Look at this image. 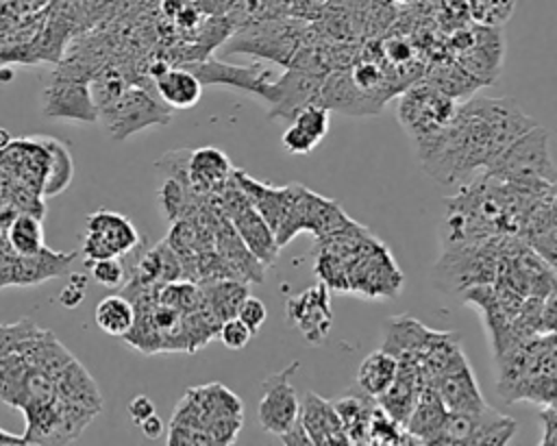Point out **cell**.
Wrapping results in <instances>:
<instances>
[{
  "mask_svg": "<svg viewBox=\"0 0 557 446\" xmlns=\"http://www.w3.org/2000/svg\"><path fill=\"white\" fill-rule=\"evenodd\" d=\"M496 392L505 402L529 400L555 405L557 398V339L540 333L494 355Z\"/></svg>",
  "mask_w": 557,
  "mask_h": 446,
  "instance_id": "obj_1",
  "label": "cell"
},
{
  "mask_svg": "<svg viewBox=\"0 0 557 446\" xmlns=\"http://www.w3.org/2000/svg\"><path fill=\"white\" fill-rule=\"evenodd\" d=\"M455 120L461 128L470 163L485 170L516 137L535 126V122L511 98H470L457 104Z\"/></svg>",
  "mask_w": 557,
  "mask_h": 446,
  "instance_id": "obj_2",
  "label": "cell"
},
{
  "mask_svg": "<svg viewBox=\"0 0 557 446\" xmlns=\"http://www.w3.org/2000/svg\"><path fill=\"white\" fill-rule=\"evenodd\" d=\"M170 422L205 429L211 444H233L244 422V405L220 383L189 387Z\"/></svg>",
  "mask_w": 557,
  "mask_h": 446,
  "instance_id": "obj_3",
  "label": "cell"
},
{
  "mask_svg": "<svg viewBox=\"0 0 557 446\" xmlns=\"http://www.w3.org/2000/svg\"><path fill=\"white\" fill-rule=\"evenodd\" d=\"M485 174L513 185H555V163L548 148V131L535 124L516 137L485 168Z\"/></svg>",
  "mask_w": 557,
  "mask_h": 446,
  "instance_id": "obj_4",
  "label": "cell"
},
{
  "mask_svg": "<svg viewBox=\"0 0 557 446\" xmlns=\"http://www.w3.org/2000/svg\"><path fill=\"white\" fill-rule=\"evenodd\" d=\"M496 278V248L494 237L466 241L444 248L433 268V283L437 289L461 294L468 287L494 283Z\"/></svg>",
  "mask_w": 557,
  "mask_h": 446,
  "instance_id": "obj_5",
  "label": "cell"
},
{
  "mask_svg": "<svg viewBox=\"0 0 557 446\" xmlns=\"http://www.w3.org/2000/svg\"><path fill=\"white\" fill-rule=\"evenodd\" d=\"M516 420L485 407L476 413L446 411L440 429L429 439L437 446H503L516 433Z\"/></svg>",
  "mask_w": 557,
  "mask_h": 446,
  "instance_id": "obj_6",
  "label": "cell"
},
{
  "mask_svg": "<svg viewBox=\"0 0 557 446\" xmlns=\"http://www.w3.org/2000/svg\"><path fill=\"white\" fill-rule=\"evenodd\" d=\"M98 120H102L113 139L122 141L148 126L168 124L172 120V109L163 104L150 87L133 83L126 85L111 104L98 111Z\"/></svg>",
  "mask_w": 557,
  "mask_h": 446,
  "instance_id": "obj_7",
  "label": "cell"
},
{
  "mask_svg": "<svg viewBox=\"0 0 557 446\" xmlns=\"http://www.w3.org/2000/svg\"><path fill=\"white\" fill-rule=\"evenodd\" d=\"M220 209L237 231L244 246L255 255V259L270 268L278 259V244L274 237V231L265 224V220L255 211V207L248 202L239 185L235 183L233 174L226 181V185L215 194Z\"/></svg>",
  "mask_w": 557,
  "mask_h": 446,
  "instance_id": "obj_8",
  "label": "cell"
},
{
  "mask_svg": "<svg viewBox=\"0 0 557 446\" xmlns=\"http://www.w3.org/2000/svg\"><path fill=\"white\" fill-rule=\"evenodd\" d=\"M455 100L440 91L424 78H418L400 91L398 100V122L407 135L416 141L440 126H444L455 115Z\"/></svg>",
  "mask_w": 557,
  "mask_h": 446,
  "instance_id": "obj_9",
  "label": "cell"
},
{
  "mask_svg": "<svg viewBox=\"0 0 557 446\" xmlns=\"http://www.w3.org/2000/svg\"><path fill=\"white\" fill-rule=\"evenodd\" d=\"M76 252H57L44 246L39 252H15L4 235L0 237V292L4 287H33L50 278L70 274Z\"/></svg>",
  "mask_w": 557,
  "mask_h": 446,
  "instance_id": "obj_10",
  "label": "cell"
},
{
  "mask_svg": "<svg viewBox=\"0 0 557 446\" xmlns=\"http://www.w3.org/2000/svg\"><path fill=\"white\" fill-rule=\"evenodd\" d=\"M348 292L361 296H396L403 285V272L394 263L385 244L374 235L370 241L348 261Z\"/></svg>",
  "mask_w": 557,
  "mask_h": 446,
  "instance_id": "obj_11",
  "label": "cell"
},
{
  "mask_svg": "<svg viewBox=\"0 0 557 446\" xmlns=\"http://www.w3.org/2000/svg\"><path fill=\"white\" fill-rule=\"evenodd\" d=\"M139 246V233L133 222L115 211L98 209L87 215L83 255L85 261L104 257H124Z\"/></svg>",
  "mask_w": 557,
  "mask_h": 446,
  "instance_id": "obj_12",
  "label": "cell"
},
{
  "mask_svg": "<svg viewBox=\"0 0 557 446\" xmlns=\"http://www.w3.org/2000/svg\"><path fill=\"white\" fill-rule=\"evenodd\" d=\"M300 368V361H292L287 368L272 372L261 381V398L257 407V418L263 431L281 435L296 418L300 400L289 379Z\"/></svg>",
  "mask_w": 557,
  "mask_h": 446,
  "instance_id": "obj_13",
  "label": "cell"
},
{
  "mask_svg": "<svg viewBox=\"0 0 557 446\" xmlns=\"http://www.w3.org/2000/svg\"><path fill=\"white\" fill-rule=\"evenodd\" d=\"M324 74L287 65L285 74L268 85L265 102L270 104L268 117L289 122L302 107L318 102Z\"/></svg>",
  "mask_w": 557,
  "mask_h": 446,
  "instance_id": "obj_14",
  "label": "cell"
},
{
  "mask_svg": "<svg viewBox=\"0 0 557 446\" xmlns=\"http://www.w3.org/2000/svg\"><path fill=\"white\" fill-rule=\"evenodd\" d=\"M302 41V28H294L287 24H259L233 37L228 46H224V52H250L287 67Z\"/></svg>",
  "mask_w": 557,
  "mask_h": 446,
  "instance_id": "obj_15",
  "label": "cell"
},
{
  "mask_svg": "<svg viewBox=\"0 0 557 446\" xmlns=\"http://www.w3.org/2000/svg\"><path fill=\"white\" fill-rule=\"evenodd\" d=\"M285 315L289 326L298 329L309 346L324 344L333 324L329 287L320 281L305 292L289 296L285 302Z\"/></svg>",
  "mask_w": 557,
  "mask_h": 446,
  "instance_id": "obj_16",
  "label": "cell"
},
{
  "mask_svg": "<svg viewBox=\"0 0 557 446\" xmlns=\"http://www.w3.org/2000/svg\"><path fill=\"white\" fill-rule=\"evenodd\" d=\"M385 102L387 100H383L381 96L361 89L352 80L348 67H335L326 72L318 94V104L346 115H379Z\"/></svg>",
  "mask_w": 557,
  "mask_h": 446,
  "instance_id": "obj_17",
  "label": "cell"
},
{
  "mask_svg": "<svg viewBox=\"0 0 557 446\" xmlns=\"http://www.w3.org/2000/svg\"><path fill=\"white\" fill-rule=\"evenodd\" d=\"M503 57H505V39L500 28L476 24L470 30L468 46L455 54V63L463 72H468L476 83L492 85L498 78Z\"/></svg>",
  "mask_w": 557,
  "mask_h": 446,
  "instance_id": "obj_18",
  "label": "cell"
},
{
  "mask_svg": "<svg viewBox=\"0 0 557 446\" xmlns=\"http://www.w3.org/2000/svg\"><path fill=\"white\" fill-rule=\"evenodd\" d=\"M202 85H228L235 89H244L257 98H265L268 85L276 78L272 70L252 63V65H231L218 59H200L183 63Z\"/></svg>",
  "mask_w": 557,
  "mask_h": 446,
  "instance_id": "obj_19",
  "label": "cell"
},
{
  "mask_svg": "<svg viewBox=\"0 0 557 446\" xmlns=\"http://www.w3.org/2000/svg\"><path fill=\"white\" fill-rule=\"evenodd\" d=\"M41 111L52 120H74V122H96L98 109L91 100L89 85L85 78L54 76L44 89Z\"/></svg>",
  "mask_w": 557,
  "mask_h": 446,
  "instance_id": "obj_20",
  "label": "cell"
},
{
  "mask_svg": "<svg viewBox=\"0 0 557 446\" xmlns=\"http://www.w3.org/2000/svg\"><path fill=\"white\" fill-rule=\"evenodd\" d=\"M433 387L446 407V411H457V413H476L490 407L481 394V387L472 374V368L466 359H457L450 368H446L435 381Z\"/></svg>",
  "mask_w": 557,
  "mask_h": 446,
  "instance_id": "obj_21",
  "label": "cell"
},
{
  "mask_svg": "<svg viewBox=\"0 0 557 446\" xmlns=\"http://www.w3.org/2000/svg\"><path fill=\"white\" fill-rule=\"evenodd\" d=\"M148 78L152 80L157 98L172 111L194 107L202 96V83L183 65L168 61H150Z\"/></svg>",
  "mask_w": 557,
  "mask_h": 446,
  "instance_id": "obj_22",
  "label": "cell"
},
{
  "mask_svg": "<svg viewBox=\"0 0 557 446\" xmlns=\"http://www.w3.org/2000/svg\"><path fill=\"white\" fill-rule=\"evenodd\" d=\"M298 420L309 435L311 444L315 446H344L348 444L346 431L339 422V416L331 400L322 398L315 392H305L300 407H298Z\"/></svg>",
  "mask_w": 557,
  "mask_h": 446,
  "instance_id": "obj_23",
  "label": "cell"
},
{
  "mask_svg": "<svg viewBox=\"0 0 557 446\" xmlns=\"http://www.w3.org/2000/svg\"><path fill=\"white\" fill-rule=\"evenodd\" d=\"M233 178L239 185V189L244 191V196L248 198V202L255 207V211L265 220V224L272 231H276L281 220H283V213L287 209L294 183H287V185H281V187L278 185H268V183H261V181L252 178L250 174H246L237 168H233Z\"/></svg>",
  "mask_w": 557,
  "mask_h": 446,
  "instance_id": "obj_24",
  "label": "cell"
},
{
  "mask_svg": "<svg viewBox=\"0 0 557 446\" xmlns=\"http://www.w3.org/2000/svg\"><path fill=\"white\" fill-rule=\"evenodd\" d=\"M431 331L433 329L424 326L420 320H416L411 315H392L383 324L381 350L389 352L398 361H403V359L420 361L424 346L431 337Z\"/></svg>",
  "mask_w": 557,
  "mask_h": 446,
  "instance_id": "obj_25",
  "label": "cell"
},
{
  "mask_svg": "<svg viewBox=\"0 0 557 446\" xmlns=\"http://www.w3.org/2000/svg\"><path fill=\"white\" fill-rule=\"evenodd\" d=\"M287 126L281 137L285 152L289 154H307L311 152L329 133V109L313 102L302 107Z\"/></svg>",
  "mask_w": 557,
  "mask_h": 446,
  "instance_id": "obj_26",
  "label": "cell"
},
{
  "mask_svg": "<svg viewBox=\"0 0 557 446\" xmlns=\"http://www.w3.org/2000/svg\"><path fill=\"white\" fill-rule=\"evenodd\" d=\"M187 168H189V181L194 189L205 200L209 194H218L233 174L231 159L220 148H213V146L189 150Z\"/></svg>",
  "mask_w": 557,
  "mask_h": 446,
  "instance_id": "obj_27",
  "label": "cell"
},
{
  "mask_svg": "<svg viewBox=\"0 0 557 446\" xmlns=\"http://www.w3.org/2000/svg\"><path fill=\"white\" fill-rule=\"evenodd\" d=\"M333 407L346 431L348 444H368V422L372 409L376 407V398L368 396L363 389L355 385L346 389L339 398H335Z\"/></svg>",
  "mask_w": 557,
  "mask_h": 446,
  "instance_id": "obj_28",
  "label": "cell"
},
{
  "mask_svg": "<svg viewBox=\"0 0 557 446\" xmlns=\"http://www.w3.org/2000/svg\"><path fill=\"white\" fill-rule=\"evenodd\" d=\"M54 387L57 396L70 402H78L83 407H89L100 413L102 409V396L96 385V381L89 376V372L72 359L57 376H54Z\"/></svg>",
  "mask_w": 557,
  "mask_h": 446,
  "instance_id": "obj_29",
  "label": "cell"
},
{
  "mask_svg": "<svg viewBox=\"0 0 557 446\" xmlns=\"http://www.w3.org/2000/svg\"><path fill=\"white\" fill-rule=\"evenodd\" d=\"M444 416H446V407L442 405L435 387L424 385L418 394V400H416L411 413L405 420V431L411 437H416L418 444H429V439L440 429Z\"/></svg>",
  "mask_w": 557,
  "mask_h": 446,
  "instance_id": "obj_30",
  "label": "cell"
},
{
  "mask_svg": "<svg viewBox=\"0 0 557 446\" xmlns=\"http://www.w3.org/2000/svg\"><path fill=\"white\" fill-rule=\"evenodd\" d=\"M205 302L218 322H224L237 313L239 302L248 296V287L237 278H211L198 283Z\"/></svg>",
  "mask_w": 557,
  "mask_h": 446,
  "instance_id": "obj_31",
  "label": "cell"
},
{
  "mask_svg": "<svg viewBox=\"0 0 557 446\" xmlns=\"http://www.w3.org/2000/svg\"><path fill=\"white\" fill-rule=\"evenodd\" d=\"M396 372H398V359L379 348L361 361L357 370V387L363 389L368 396L379 398L392 385Z\"/></svg>",
  "mask_w": 557,
  "mask_h": 446,
  "instance_id": "obj_32",
  "label": "cell"
},
{
  "mask_svg": "<svg viewBox=\"0 0 557 446\" xmlns=\"http://www.w3.org/2000/svg\"><path fill=\"white\" fill-rule=\"evenodd\" d=\"M2 231H4V239L9 241V246L20 255L39 252L46 246L44 224H41V218L35 215V213L17 211L7 222V226Z\"/></svg>",
  "mask_w": 557,
  "mask_h": 446,
  "instance_id": "obj_33",
  "label": "cell"
},
{
  "mask_svg": "<svg viewBox=\"0 0 557 446\" xmlns=\"http://www.w3.org/2000/svg\"><path fill=\"white\" fill-rule=\"evenodd\" d=\"M41 141L48 148V172L44 178V187H41V196H57L61 194L72 176H74V163H72V154L65 148V144H61L59 139L52 137H41Z\"/></svg>",
  "mask_w": 557,
  "mask_h": 446,
  "instance_id": "obj_34",
  "label": "cell"
},
{
  "mask_svg": "<svg viewBox=\"0 0 557 446\" xmlns=\"http://www.w3.org/2000/svg\"><path fill=\"white\" fill-rule=\"evenodd\" d=\"M94 318H96V324H98L100 331H104L107 335L122 337L135 320V309H133V302L126 296L113 294V296L102 298L96 305Z\"/></svg>",
  "mask_w": 557,
  "mask_h": 446,
  "instance_id": "obj_35",
  "label": "cell"
},
{
  "mask_svg": "<svg viewBox=\"0 0 557 446\" xmlns=\"http://www.w3.org/2000/svg\"><path fill=\"white\" fill-rule=\"evenodd\" d=\"M424 80H429L431 85H435L440 91H444L446 96H450L453 100L459 96H468L472 94L476 87H481V83H476L468 72H463L457 63H442L437 61L435 65H431L429 70H424L422 74Z\"/></svg>",
  "mask_w": 557,
  "mask_h": 446,
  "instance_id": "obj_36",
  "label": "cell"
},
{
  "mask_svg": "<svg viewBox=\"0 0 557 446\" xmlns=\"http://www.w3.org/2000/svg\"><path fill=\"white\" fill-rule=\"evenodd\" d=\"M368 444H385V446H398V444H418L416 437H411L400 422H396L389 413H385L379 402L372 409L370 422H368Z\"/></svg>",
  "mask_w": 557,
  "mask_h": 446,
  "instance_id": "obj_37",
  "label": "cell"
},
{
  "mask_svg": "<svg viewBox=\"0 0 557 446\" xmlns=\"http://www.w3.org/2000/svg\"><path fill=\"white\" fill-rule=\"evenodd\" d=\"M518 0H466L468 15L479 26L500 28L513 15Z\"/></svg>",
  "mask_w": 557,
  "mask_h": 446,
  "instance_id": "obj_38",
  "label": "cell"
},
{
  "mask_svg": "<svg viewBox=\"0 0 557 446\" xmlns=\"http://www.w3.org/2000/svg\"><path fill=\"white\" fill-rule=\"evenodd\" d=\"M39 326L30 318H22L13 324H0V359L17 352L20 344L33 335Z\"/></svg>",
  "mask_w": 557,
  "mask_h": 446,
  "instance_id": "obj_39",
  "label": "cell"
},
{
  "mask_svg": "<svg viewBox=\"0 0 557 446\" xmlns=\"http://www.w3.org/2000/svg\"><path fill=\"white\" fill-rule=\"evenodd\" d=\"M85 265L91 270V276L96 283L104 287H120L124 283V261L120 257H104V259H94L85 261Z\"/></svg>",
  "mask_w": 557,
  "mask_h": 446,
  "instance_id": "obj_40",
  "label": "cell"
},
{
  "mask_svg": "<svg viewBox=\"0 0 557 446\" xmlns=\"http://www.w3.org/2000/svg\"><path fill=\"white\" fill-rule=\"evenodd\" d=\"M215 337H218L226 348L239 350V348H244V346L250 342L252 331H250L237 315H233V318L220 322V329H218V335H215Z\"/></svg>",
  "mask_w": 557,
  "mask_h": 446,
  "instance_id": "obj_41",
  "label": "cell"
},
{
  "mask_svg": "<svg viewBox=\"0 0 557 446\" xmlns=\"http://www.w3.org/2000/svg\"><path fill=\"white\" fill-rule=\"evenodd\" d=\"M252 333L255 331H259L261 329V324L265 322V318H268V309H265V305H263V300L261 298H257V296H246L242 302H239V307H237V313H235Z\"/></svg>",
  "mask_w": 557,
  "mask_h": 446,
  "instance_id": "obj_42",
  "label": "cell"
},
{
  "mask_svg": "<svg viewBox=\"0 0 557 446\" xmlns=\"http://www.w3.org/2000/svg\"><path fill=\"white\" fill-rule=\"evenodd\" d=\"M87 292V276L81 272H70V281L65 283V287L59 292L57 300L65 307V309H74L83 302Z\"/></svg>",
  "mask_w": 557,
  "mask_h": 446,
  "instance_id": "obj_43",
  "label": "cell"
},
{
  "mask_svg": "<svg viewBox=\"0 0 557 446\" xmlns=\"http://www.w3.org/2000/svg\"><path fill=\"white\" fill-rule=\"evenodd\" d=\"M540 424H542L540 444L555 446L557 444V409H555V405H542Z\"/></svg>",
  "mask_w": 557,
  "mask_h": 446,
  "instance_id": "obj_44",
  "label": "cell"
},
{
  "mask_svg": "<svg viewBox=\"0 0 557 446\" xmlns=\"http://www.w3.org/2000/svg\"><path fill=\"white\" fill-rule=\"evenodd\" d=\"M278 437V442L281 444H285V446H309L311 444V439H309V435L305 433V429H302V424H300V420L296 418L281 435H276Z\"/></svg>",
  "mask_w": 557,
  "mask_h": 446,
  "instance_id": "obj_45",
  "label": "cell"
},
{
  "mask_svg": "<svg viewBox=\"0 0 557 446\" xmlns=\"http://www.w3.org/2000/svg\"><path fill=\"white\" fill-rule=\"evenodd\" d=\"M150 413H154V402L148 398V396H144V394H139V396H135L131 402H128V416H131V420L135 422V424H139L144 418H148Z\"/></svg>",
  "mask_w": 557,
  "mask_h": 446,
  "instance_id": "obj_46",
  "label": "cell"
},
{
  "mask_svg": "<svg viewBox=\"0 0 557 446\" xmlns=\"http://www.w3.org/2000/svg\"><path fill=\"white\" fill-rule=\"evenodd\" d=\"M139 426H141V433H144L148 439H157V437H161L163 431H165V424H163V420H161L157 413H150L148 418H144V420L139 422Z\"/></svg>",
  "mask_w": 557,
  "mask_h": 446,
  "instance_id": "obj_47",
  "label": "cell"
},
{
  "mask_svg": "<svg viewBox=\"0 0 557 446\" xmlns=\"http://www.w3.org/2000/svg\"><path fill=\"white\" fill-rule=\"evenodd\" d=\"M0 444H24L22 435H11L0 426Z\"/></svg>",
  "mask_w": 557,
  "mask_h": 446,
  "instance_id": "obj_48",
  "label": "cell"
},
{
  "mask_svg": "<svg viewBox=\"0 0 557 446\" xmlns=\"http://www.w3.org/2000/svg\"><path fill=\"white\" fill-rule=\"evenodd\" d=\"M9 141H11V139H9V133H7L4 128H0V150H2V148H7V144H9Z\"/></svg>",
  "mask_w": 557,
  "mask_h": 446,
  "instance_id": "obj_49",
  "label": "cell"
},
{
  "mask_svg": "<svg viewBox=\"0 0 557 446\" xmlns=\"http://www.w3.org/2000/svg\"><path fill=\"white\" fill-rule=\"evenodd\" d=\"M394 4H400V7H413V4H418L420 0H392Z\"/></svg>",
  "mask_w": 557,
  "mask_h": 446,
  "instance_id": "obj_50",
  "label": "cell"
},
{
  "mask_svg": "<svg viewBox=\"0 0 557 446\" xmlns=\"http://www.w3.org/2000/svg\"><path fill=\"white\" fill-rule=\"evenodd\" d=\"M2 235H4V231H2V226H0V237H2Z\"/></svg>",
  "mask_w": 557,
  "mask_h": 446,
  "instance_id": "obj_51",
  "label": "cell"
}]
</instances>
